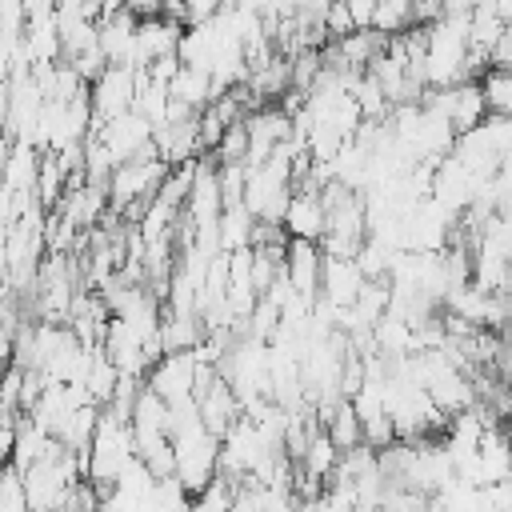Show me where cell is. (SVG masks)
<instances>
[{
	"instance_id": "cell-15",
	"label": "cell",
	"mask_w": 512,
	"mask_h": 512,
	"mask_svg": "<svg viewBox=\"0 0 512 512\" xmlns=\"http://www.w3.org/2000/svg\"><path fill=\"white\" fill-rule=\"evenodd\" d=\"M372 340H376V356H384V360H404V356H416V352H420L416 324H408V320L396 316V312H388V316L372 328Z\"/></svg>"
},
{
	"instance_id": "cell-2",
	"label": "cell",
	"mask_w": 512,
	"mask_h": 512,
	"mask_svg": "<svg viewBox=\"0 0 512 512\" xmlns=\"http://www.w3.org/2000/svg\"><path fill=\"white\" fill-rule=\"evenodd\" d=\"M132 460H136V432H132V424H124V420L104 412L100 432H96V440H92V448L84 456V480L96 484L100 496H104L124 476V468Z\"/></svg>"
},
{
	"instance_id": "cell-7",
	"label": "cell",
	"mask_w": 512,
	"mask_h": 512,
	"mask_svg": "<svg viewBox=\"0 0 512 512\" xmlns=\"http://www.w3.org/2000/svg\"><path fill=\"white\" fill-rule=\"evenodd\" d=\"M136 96H140V72L136 68H108L92 84V112H96V120H116V116L136 108Z\"/></svg>"
},
{
	"instance_id": "cell-18",
	"label": "cell",
	"mask_w": 512,
	"mask_h": 512,
	"mask_svg": "<svg viewBox=\"0 0 512 512\" xmlns=\"http://www.w3.org/2000/svg\"><path fill=\"white\" fill-rule=\"evenodd\" d=\"M324 432L332 436V444H336L340 452H352V448L364 444V420H360V412L352 408V400H340V404L324 416Z\"/></svg>"
},
{
	"instance_id": "cell-3",
	"label": "cell",
	"mask_w": 512,
	"mask_h": 512,
	"mask_svg": "<svg viewBox=\"0 0 512 512\" xmlns=\"http://www.w3.org/2000/svg\"><path fill=\"white\" fill-rule=\"evenodd\" d=\"M172 444H176V480L192 496H200L204 488H212L220 480V448H224L220 436H212L204 424H196V428L172 436Z\"/></svg>"
},
{
	"instance_id": "cell-23",
	"label": "cell",
	"mask_w": 512,
	"mask_h": 512,
	"mask_svg": "<svg viewBox=\"0 0 512 512\" xmlns=\"http://www.w3.org/2000/svg\"><path fill=\"white\" fill-rule=\"evenodd\" d=\"M344 4H348V12H352V24H356V32L372 28V20H376V8H380V0H344Z\"/></svg>"
},
{
	"instance_id": "cell-4",
	"label": "cell",
	"mask_w": 512,
	"mask_h": 512,
	"mask_svg": "<svg viewBox=\"0 0 512 512\" xmlns=\"http://www.w3.org/2000/svg\"><path fill=\"white\" fill-rule=\"evenodd\" d=\"M92 140H100L112 156V164H132V160H148V156H160L156 148V124L148 116H140L136 108L116 116V120H96L92 128Z\"/></svg>"
},
{
	"instance_id": "cell-13",
	"label": "cell",
	"mask_w": 512,
	"mask_h": 512,
	"mask_svg": "<svg viewBox=\"0 0 512 512\" xmlns=\"http://www.w3.org/2000/svg\"><path fill=\"white\" fill-rule=\"evenodd\" d=\"M368 276L356 260H332L324 256V280H320V300H328L332 308H352L356 296L364 292Z\"/></svg>"
},
{
	"instance_id": "cell-8",
	"label": "cell",
	"mask_w": 512,
	"mask_h": 512,
	"mask_svg": "<svg viewBox=\"0 0 512 512\" xmlns=\"http://www.w3.org/2000/svg\"><path fill=\"white\" fill-rule=\"evenodd\" d=\"M180 40H184V24L168 16H144L136 28V72L152 68L164 56H180Z\"/></svg>"
},
{
	"instance_id": "cell-25",
	"label": "cell",
	"mask_w": 512,
	"mask_h": 512,
	"mask_svg": "<svg viewBox=\"0 0 512 512\" xmlns=\"http://www.w3.org/2000/svg\"><path fill=\"white\" fill-rule=\"evenodd\" d=\"M500 212H504V216H512V196H508V200L500 204Z\"/></svg>"
},
{
	"instance_id": "cell-16",
	"label": "cell",
	"mask_w": 512,
	"mask_h": 512,
	"mask_svg": "<svg viewBox=\"0 0 512 512\" xmlns=\"http://www.w3.org/2000/svg\"><path fill=\"white\" fill-rule=\"evenodd\" d=\"M120 376H124V372L112 364V356H108L104 348H92V352H88V368H84V380H80V384H84V388H88V396L104 408V404L116 396Z\"/></svg>"
},
{
	"instance_id": "cell-9",
	"label": "cell",
	"mask_w": 512,
	"mask_h": 512,
	"mask_svg": "<svg viewBox=\"0 0 512 512\" xmlns=\"http://www.w3.org/2000/svg\"><path fill=\"white\" fill-rule=\"evenodd\" d=\"M196 400H200V420H204V428H208L212 436H220V440L244 420V404H240L236 388H232L224 376H216Z\"/></svg>"
},
{
	"instance_id": "cell-17",
	"label": "cell",
	"mask_w": 512,
	"mask_h": 512,
	"mask_svg": "<svg viewBox=\"0 0 512 512\" xmlns=\"http://www.w3.org/2000/svg\"><path fill=\"white\" fill-rule=\"evenodd\" d=\"M40 164H44L40 148H32L24 140H12V148H8V188L12 192H36Z\"/></svg>"
},
{
	"instance_id": "cell-12",
	"label": "cell",
	"mask_w": 512,
	"mask_h": 512,
	"mask_svg": "<svg viewBox=\"0 0 512 512\" xmlns=\"http://www.w3.org/2000/svg\"><path fill=\"white\" fill-rule=\"evenodd\" d=\"M284 228L292 240H324L328 232V208H324V196L320 192H308V188H296L292 192V204H288V216H284Z\"/></svg>"
},
{
	"instance_id": "cell-1",
	"label": "cell",
	"mask_w": 512,
	"mask_h": 512,
	"mask_svg": "<svg viewBox=\"0 0 512 512\" xmlns=\"http://www.w3.org/2000/svg\"><path fill=\"white\" fill-rule=\"evenodd\" d=\"M428 28V56H424V84L428 92L456 88L468 80V52H472V16H440Z\"/></svg>"
},
{
	"instance_id": "cell-21",
	"label": "cell",
	"mask_w": 512,
	"mask_h": 512,
	"mask_svg": "<svg viewBox=\"0 0 512 512\" xmlns=\"http://www.w3.org/2000/svg\"><path fill=\"white\" fill-rule=\"evenodd\" d=\"M480 84H484L488 108L496 116H512V68H488V76Z\"/></svg>"
},
{
	"instance_id": "cell-20",
	"label": "cell",
	"mask_w": 512,
	"mask_h": 512,
	"mask_svg": "<svg viewBox=\"0 0 512 512\" xmlns=\"http://www.w3.org/2000/svg\"><path fill=\"white\" fill-rule=\"evenodd\" d=\"M372 28L380 36H404L408 28H416V0H380Z\"/></svg>"
},
{
	"instance_id": "cell-11",
	"label": "cell",
	"mask_w": 512,
	"mask_h": 512,
	"mask_svg": "<svg viewBox=\"0 0 512 512\" xmlns=\"http://www.w3.org/2000/svg\"><path fill=\"white\" fill-rule=\"evenodd\" d=\"M136 28H140V16L132 8L108 12L100 20V48L112 68H136Z\"/></svg>"
},
{
	"instance_id": "cell-22",
	"label": "cell",
	"mask_w": 512,
	"mask_h": 512,
	"mask_svg": "<svg viewBox=\"0 0 512 512\" xmlns=\"http://www.w3.org/2000/svg\"><path fill=\"white\" fill-rule=\"evenodd\" d=\"M192 512H236V484L216 480L200 496H192Z\"/></svg>"
},
{
	"instance_id": "cell-26",
	"label": "cell",
	"mask_w": 512,
	"mask_h": 512,
	"mask_svg": "<svg viewBox=\"0 0 512 512\" xmlns=\"http://www.w3.org/2000/svg\"><path fill=\"white\" fill-rule=\"evenodd\" d=\"M56 512H76V508H56Z\"/></svg>"
},
{
	"instance_id": "cell-24",
	"label": "cell",
	"mask_w": 512,
	"mask_h": 512,
	"mask_svg": "<svg viewBox=\"0 0 512 512\" xmlns=\"http://www.w3.org/2000/svg\"><path fill=\"white\" fill-rule=\"evenodd\" d=\"M128 8L144 20V16H160L164 12V0H128Z\"/></svg>"
},
{
	"instance_id": "cell-6",
	"label": "cell",
	"mask_w": 512,
	"mask_h": 512,
	"mask_svg": "<svg viewBox=\"0 0 512 512\" xmlns=\"http://www.w3.org/2000/svg\"><path fill=\"white\" fill-rule=\"evenodd\" d=\"M148 388H152L160 400H168V404L192 400L196 388H200V356H196V352H168L160 364H152Z\"/></svg>"
},
{
	"instance_id": "cell-19",
	"label": "cell",
	"mask_w": 512,
	"mask_h": 512,
	"mask_svg": "<svg viewBox=\"0 0 512 512\" xmlns=\"http://www.w3.org/2000/svg\"><path fill=\"white\" fill-rule=\"evenodd\" d=\"M252 236H256V216L244 204H228L220 216V248L224 252L252 248Z\"/></svg>"
},
{
	"instance_id": "cell-14",
	"label": "cell",
	"mask_w": 512,
	"mask_h": 512,
	"mask_svg": "<svg viewBox=\"0 0 512 512\" xmlns=\"http://www.w3.org/2000/svg\"><path fill=\"white\" fill-rule=\"evenodd\" d=\"M168 92H172V100L188 104L192 112H204V108H212V104L220 100L212 72H208V68H192V64H180V72H176V80L168 84Z\"/></svg>"
},
{
	"instance_id": "cell-10",
	"label": "cell",
	"mask_w": 512,
	"mask_h": 512,
	"mask_svg": "<svg viewBox=\"0 0 512 512\" xmlns=\"http://www.w3.org/2000/svg\"><path fill=\"white\" fill-rule=\"evenodd\" d=\"M284 272L292 280V288L304 300H320V280H324V248L316 240H288V256H284Z\"/></svg>"
},
{
	"instance_id": "cell-5",
	"label": "cell",
	"mask_w": 512,
	"mask_h": 512,
	"mask_svg": "<svg viewBox=\"0 0 512 512\" xmlns=\"http://www.w3.org/2000/svg\"><path fill=\"white\" fill-rule=\"evenodd\" d=\"M424 104H428V108H436V112H444V116L452 120V128H456V132H472V128H480V124L492 116V108H488V96H484V84H480V80H464V84H456V88L428 92V96H424Z\"/></svg>"
}]
</instances>
